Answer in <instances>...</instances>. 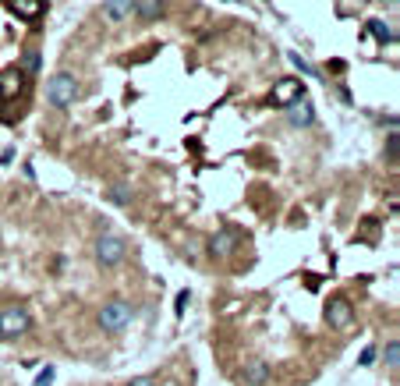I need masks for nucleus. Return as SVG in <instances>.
I'll return each mask as SVG.
<instances>
[{
    "label": "nucleus",
    "mask_w": 400,
    "mask_h": 386,
    "mask_svg": "<svg viewBox=\"0 0 400 386\" xmlns=\"http://www.w3.org/2000/svg\"><path fill=\"white\" fill-rule=\"evenodd\" d=\"M298 99H305V86H301V78H280V82L273 86V103H277L280 110L294 107Z\"/></svg>",
    "instance_id": "nucleus-5"
},
{
    "label": "nucleus",
    "mask_w": 400,
    "mask_h": 386,
    "mask_svg": "<svg viewBox=\"0 0 400 386\" xmlns=\"http://www.w3.org/2000/svg\"><path fill=\"white\" fill-rule=\"evenodd\" d=\"M8 11H14V14L29 18V22H36V18L43 14V4H39V0H11V4H8Z\"/></svg>",
    "instance_id": "nucleus-10"
},
{
    "label": "nucleus",
    "mask_w": 400,
    "mask_h": 386,
    "mask_svg": "<svg viewBox=\"0 0 400 386\" xmlns=\"http://www.w3.org/2000/svg\"><path fill=\"white\" fill-rule=\"evenodd\" d=\"M18 71H22V75H25V71H32V75H36V71H39V53H36V50H29V53H25V60H22V68H18Z\"/></svg>",
    "instance_id": "nucleus-17"
},
{
    "label": "nucleus",
    "mask_w": 400,
    "mask_h": 386,
    "mask_svg": "<svg viewBox=\"0 0 400 386\" xmlns=\"http://www.w3.org/2000/svg\"><path fill=\"white\" fill-rule=\"evenodd\" d=\"M241 376H245V383H251V386H262V383L269 379V361H262V358H248V361H245V369H241Z\"/></svg>",
    "instance_id": "nucleus-9"
},
{
    "label": "nucleus",
    "mask_w": 400,
    "mask_h": 386,
    "mask_svg": "<svg viewBox=\"0 0 400 386\" xmlns=\"http://www.w3.org/2000/svg\"><path fill=\"white\" fill-rule=\"evenodd\" d=\"M290 60H294V64H298V68H301V71H305V75H308V78H319V71H315V68H312V64H308V60H301V57H298V53H290Z\"/></svg>",
    "instance_id": "nucleus-18"
},
{
    "label": "nucleus",
    "mask_w": 400,
    "mask_h": 386,
    "mask_svg": "<svg viewBox=\"0 0 400 386\" xmlns=\"http://www.w3.org/2000/svg\"><path fill=\"white\" fill-rule=\"evenodd\" d=\"M132 305L128 301H121V298H110L107 305H99V316H96V322H99V330L103 333H121L124 326L132 322Z\"/></svg>",
    "instance_id": "nucleus-2"
},
{
    "label": "nucleus",
    "mask_w": 400,
    "mask_h": 386,
    "mask_svg": "<svg viewBox=\"0 0 400 386\" xmlns=\"http://www.w3.org/2000/svg\"><path fill=\"white\" fill-rule=\"evenodd\" d=\"M103 18L114 22V25L128 22V18H132V4H103Z\"/></svg>",
    "instance_id": "nucleus-11"
},
{
    "label": "nucleus",
    "mask_w": 400,
    "mask_h": 386,
    "mask_svg": "<svg viewBox=\"0 0 400 386\" xmlns=\"http://www.w3.org/2000/svg\"><path fill=\"white\" fill-rule=\"evenodd\" d=\"M375 361V348H365L362 351V361H358V365H372Z\"/></svg>",
    "instance_id": "nucleus-22"
},
{
    "label": "nucleus",
    "mask_w": 400,
    "mask_h": 386,
    "mask_svg": "<svg viewBox=\"0 0 400 386\" xmlns=\"http://www.w3.org/2000/svg\"><path fill=\"white\" fill-rule=\"evenodd\" d=\"M50 383H53V369H50V365H47V369H43V372L36 376V386H50Z\"/></svg>",
    "instance_id": "nucleus-21"
},
{
    "label": "nucleus",
    "mask_w": 400,
    "mask_h": 386,
    "mask_svg": "<svg viewBox=\"0 0 400 386\" xmlns=\"http://www.w3.org/2000/svg\"><path fill=\"white\" fill-rule=\"evenodd\" d=\"M22 86H25V75L18 71V68H11V71L0 75V92H14V89H22Z\"/></svg>",
    "instance_id": "nucleus-14"
},
{
    "label": "nucleus",
    "mask_w": 400,
    "mask_h": 386,
    "mask_svg": "<svg viewBox=\"0 0 400 386\" xmlns=\"http://www.w3.org/2000/svg\"><path fill=\"white\" fill-rule=\"evenodd\" d=\"M124 255H128V241H124L121 234H99L96 237V262H99L103 270L121 266Z\"/></svg>",
    "instance_id": "nucleus-4"
},
{
    "label": "nucleus",
    "mask_w": 400,
    "mask_h": 386,
    "mask_svg": "<svg viewBox=\"0 0 400 386\" xmlns=\"http://www.w3.org/2000/svg\"><path fill=\"white\" fill-rule=\"evenodd\" d=\"M397 146H400V138H397V131H390V142H386V149H390V164H397Z\"/></svg>",
    "instance_id": "nucleus-20"
},
{
    "label": "nucleus",
    "mask_w": 400,
    "mask_h": 386,
    "mask_svg": "<svg viewBox=\"0 0 400 386\" xmlns=\"http://www.w3.org/2000/svg\"><path fill=\"white\" fill-rule=\"evenodd\" d=\"M32 330V316L25 305H4L0 309V337L14 340V337H25Z\"/></svg>",
    "instance_id": "nucleus-3"
},
{
    "label": "nucleus",
    "mask_w": 400,
    "mask_h": 386,
    "mask_svg": "<svg viewBox=\"0 0 400 386\" xmlns=\"http://www.w3.org/2000/svg\"><path fill=\"white\" fill-rule=\"evenodd\" d=\"M128 386H160V376H153V372L149 376H135Z\"/></svg>",
    "instance_id": "nucleus-19"
},
{
    "label": "nucleus",
    "mask_w": 400,
    "mask_h": 386,
    "mask_svg": "<svg viewBox=\"0 0 400 386\" xmlns=\"http://www.w3.org/2000/svg\"><path fill=\"white\" fill-rule=\"evenodd\" d=\"M287 117H290L294 128H308V125H315V107L308 99H298L294 107H287Z\"/></svg>",
    "instance_id": "nucleus-8"
},
{
    "label": "nucleus",
    "mask_w": 400,
    "mask_h": 386,
    "mask_svg": "<svg viewBox=\"0 0 400 386\" xmlns=\"http://www.w3.org/2000/svg\"><path fill=\"white\" fill-rule=\"evenodd\" d=\"M184 305H188V291H181V294H177V305H174V312H177V316L184 312Z\"/></svg>",
    "instance_id": "nucleus-23"
},
{
    "label": "nucleus",
    "mask_w": 400,
    "mask_h": 386,
    "mask_svg": "<svg viewBox=\"0 0 400 386\" xmlns=\"http://www.w3.org/2000/svg\"><path fill=\"white\" fill-rule=\"evenodd\" d=\"M234 248H238L234 231H216L213 237H209V255H216V259H227Z\"/></svg>",
    "instance_id": "nucleus-7"
},
{
    "label": "nucleus",
    "mask_w": 400,
    "mask_h": 386,
    "mask_svg": "<svg viewBox=\"0 0 400 386\" xmlns=\"http://www.w3.org/2000/svg\"><path fill=\"white\" fill-rule=\"evenodd\" d=\"M326 322H329V330H347L351 322H354V305L340 294V298H333L326 305Z\"/></svg>",
    "instance_id": "nucleus-6"
},
{
    "label": "nucleus",
    "mask_w": 400,
    "mask_h": 386,
    "mask_svg": "<svg viewBox=\"0 0 400 386\" xmlns=\"http://www.w3.org/2000/svg\"><path fill=\"white\" fill-rule=\"evenodd\" d=\"M383 358H386V365H390V372H397V369H400V340H390V344H386Z\"/></svg>",
    "instance_id": "nucleus-15"
},
{
    "label": "nucleus",
    "mask_w": 400,
    "mask_h": 386,
    "mask_svg": "<svg viewBox=\"0 0 400 386\" xmlns=\"http://www.w3.org/2000/svg\"><path fill=\"white\" fill-rule=\"evenodd\" d=\"M163 4H132V18H142V22H156L163 18Z\"/></svg>",
    "instance_id": "nucleus-13"
},
{
    "label": "nucleus",
    "mask_w": 400,
    "mask_h": 386,
    "mask_svg": "<svg viewBox=\"0 0 400 386\" xmlns=\"http://www.w3.org/2000/svg\"><path fill=\"white\" fill-rule=\"evenodd\" d=\"M107 198L114 202V206H128V202H132V192L124 188V185H114V188L107 192Z\"/></svg>",
    "instance_id": "nucleus-16"
},
{
    "label": "nucleus",
    "mask_w": 400,
    "mask_h": 386,
    "mask_svg": "<svg viewBox=\"0 0 400 386\" xmlns=\"http://www.w3.org/2000/svg\"><path fill=\"white\" fill-rule=\"evenodd\" d=\"M368 32H372V36L379 39V43H383V47H386V43H393V39H397L393 25H386L383 18H372V22H368Z\"/></svg>",
    "instance_id": "nucleus-12"
},
{
    "label": "nucleus",
    "mask_w": 400,
    "mask_h": 386,
    "mask_svg": "<svg viewBox=\"0 0 400 386\" xmlns=\"http://www.w3.org/2000/svg\"><path fill=\"white\" fill-rule=\"evenodd\" d=\"M82 96V86L71 71H57L50 82H47V103L57 107V110H68L75 107V99Z\"/></svg>",
    "instance_id": "nucleus-1"
}]
</instances>
